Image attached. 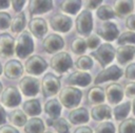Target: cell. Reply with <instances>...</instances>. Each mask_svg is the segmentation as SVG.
<instances>
[{"label": "cell", "mask_w": 135, "mask_h": 133, "mask_svg": "<svg viewBox=\"0 0 135 133\" xmlns=\"http://www.w3.org/2000/svg\"><path fill=\"white\" fill-rule=\"evenodd\" d=\"M134 9V2L131 0H118L114 3V13L115 16L123 17L124 15H129Z\"/></svg>", "instance_id": "obj_21"}, {"label": "cell", "mask_w": 135, "mask_h": 133, "mask_svg": "<svg viewBox=\"0 0 135 133\" xmlns=\"http://www.w3.org/2000/svg\"><path fill=\"white\" fill-rule=\"evenodd\" d=\"M28 28L34 37L41 39L47 31V24L42 18H33L28 22Z\"/></svg>", "instance_id": "obj_16"}, {"label": "cell", "mask_w": 135, "mask_h": 133, "mask_svg": "<svg viewBox=\"0 0 135 133\" xmlns=\"http://www.w3.org/2000/svg\"><path fill=\"white\" fill-rule=\"evenodd\" d=\"M132 107H133V114L135 115V98L133 99V104H132Z\"/></svg>", "instance_id": "obj_51"}, {"label": "cell", "mask_w": 135, "mask_h": 133, "mask_svg": "<svg viewBox=\"0 0 135 133\" xmlns=\"http://www.w3.org/2000/svg\"><path fill=\"white\" fill-rule=\"evenodd\" d=\"M6 121V113L4 111V108L0 105V125L5 124Z\"/></svg>", "instance_id": "obj_48"}, {"label": "cell", "mask_w": 135, "mask_h": 133, "mask_svg": "<svg viewBox=\"0 0 135 133\" xmlns=\"http://www.w3.org/2000/svg\"><path fill=\"white\" fill-rule=\"evenodd\" d=\"M134 54H135V47L132 45H121L115 51L116 59L120 64H126L130 62L134 58Z\"/></svg>", "instance_id": "obj_20"}, {"label": "cell", "mask_w": 135, "mask_h": 133, "mask_svg": "<svg viewBox=\"0 0 135 133\" xmlns=\"http://www.w3.org/2000/svg\"><path fill=\"white\" fill-rule=\"evenodd\" d=\"M2 71H3V68H2V65H1V63H0V75H1Z\"/></svg>", "instance_id": "obj_52"}, {"label": "cell", "mask_w": 135, "mask_h": 133, "mask_svg": "<svg viewBox=\"0 0 135 133\" xmlns=\"http://www.w3.org/2000/svg\"><path fill=\"white\" fill-rule=\"evenodd\" d=\"M60 89V80L55 74L49 72L45 73L41 80V91L44 97L56 94Z\"/></svg>", "instance_id": "obj_6"}, {"label": "cell", "mask_w": 135, "mask_h": 133, "mask_svg": "<svg viewBox=\"0 0 135 133\" xmlns=\"http://www.w3.org/2000/svg\"><path fill=\"white\" fill-rule=\"evenodd\" d=\"M122 75V70L117 65H111L100 71L95 77V84H101L107 81H117Z\"/></svg>", "instance_id": "obj_11"}, {"label": "cell", "mask_w": 135, "mask_h": 133, "mask_svg": "<svg viewBox=\"0 0 135 133\" xmlns=\"http://www.w3.org/2000/svg\"><path fill=\"white\" fill-rule=\"evenodd\" d=\"M1 103L8 108L16 107L21 103V94L19 90L14 86H8L2 90Z\"/></svg>", "instance_id": "obj_9"}, {"label": "cell", "mask_w": 135, "mask_h": 133, "mask_svg": "<svg viewBox=\"0 0 135 133\" xmlns=\"http://www.w3.org/2000/svg\"><path fill=\"white\" fill-rule=\"evenodd\" d=\"M100 43V40L97 35H90L85 40L86 48H96Z\"/></svg>", "instance_id": "obj_40"}, {"label": "cell", "mask_w": 135, "mask_h": 133, "mask_svg": "<svg viewBox=\"0 0 135 133\" xmlns=\"http://www.w3.org/2000/svg\"><path fill=\"white\" fill-rule=\"evenodd\" d=\"M117 43L121 46L124 44H135V32L134 31H124L118 36Z\"/></svg>", "instance_id": "obj_36"}, {"label": "cell", "mask_w": 135, "mask_h": 133, "mask_svg": "<svg viewBox=\"0 0 135 133\" xmlns=\"http://www.w3.org/2000/svg\"><path fill=\"white\" fill-rule=\"evenodd\" d=\"M21 92L26 96H35L39 92V82L33 76H24L19 82Z\"/></svg>", "instance_id": "obj_13"}, {"label": "cell", "mask_w": 135, "mask_h": 133, "mask_svg": "<svg viewBox=\"0 0 135 133\" xmlns=\"http://www.w3.org/2000/svg\"><path fill=\"white\" fill-rule=\"evenodd\" d=\"M12 4H13V8L16 12H20L24 6L25 1L24 0H14V1H12Z\"/></svg>", "instance_id": "obj_45"}, {"label": "cell", "mask_w": 135, "mask_h": 133, "mask_svg": "<svg viewBox=\"0 0 135 133\" xmlns=\"http://www.w3.org/2000/svg\"><path fill=\"white\" fill-rule=\"evenodd\" d=\"M74 133H93V131H92V129H91L90 127H88V126H80L79 128H77V129L74 131Z\"/></svg>", "instance_id": "obj_47"}, {"label": "cell", "mask_w": 135, "mask_h": 133, "mask_svg": "<svg viewBox=\"0 0 135 133\" xmlns=\"http://www.w3.org/2000/svg\"><path fill=\"white\" fill-rule=\"evenodd\" d=\"M24 68H25V71L27 73L34 74V75H39L47 68V63L40 56H37V54L31 56L25 61Z\"/></svg>", "instance_id": "obj_7"}, {"label": "cell", "mask_w": 135, "mask_h": 133, "mask_svg": "<svg viewBox=\"0 0 135 133\" xmlns=\"http://www.w3.org/2000/svg\"><path fill=\"white\" fill-rule=\"evenodd\" d=\"M69 120L73 125L88 123L89 121V112L85 108H76L69 113Z\"/></svg>", "instance_id": "obj_23"}, {"label": "cell", "mask_w": 135, "mask_h": 133, "mask_svg": "<svg viewBox=\"0 0 135 133\" xmlns=\"http://www.w3.org/2000/svg\"><path fill=\"white\" fill-rule=\"evenodd\" d=\"M75 26L79 35L89 37L93 29V17L91 12L88 9L81 10L75 20Z\"/></svg>", "instance_id": "obj_3"}, {"label": "cell", "mask_w": 135, "mask_h": 133, "mask_svg": "<svg viewBox=\"0 0 135 133\" xmlns=\"http://www.w3.org/2000/svg\"><path fill=\"white\" fill-rule=\"evenodd\" d=\"M123 93H126V95H127L128 97L135 96V82L128 83V84L124 86Z\"/></svg>", "instance_id": "obj_41"}, {"label": "cell", "mask_w": 135, "mask_h": 133, "mask_svg": "<svg viewBox=\"0 0 135 133\" xmlns=\"http://www.w3.org/2000/svg\"><path fill=\"white\" fill-rule=\"evenodd\" d=\"M44 123L39 117H32L26 120L24 125L25 133H43L44 132Z\"/></svg>", "instance_id": "obj_24"}, {"label": "cell", "mask_w": 135, "mask_h": 133, "mask_svg": "<svg viewBox=\"0 0 135 133\" xmlns=\"http://www.w3.org/2000/svg\"><path fill=\"white\" fill-rule=\"evenodd\" d=\"M34 51V42L30 31H21L15 41V53L20 59H24Z\"/></svg>", "instance_id": "obj_1"}, {"label": "cell", "mask_w": 135, "mask_h": 133, "mask_svg": "<svg viewBox=\"0 0 135 133\" xmlns=\"http://www.w3.org/2000/svg\"><path fill=\"white\" fill-rule=\"evenodd\" d=\"M53 127L58 133H70V125L64 118H57L54 120Z\"/></svg>", "instance_id": "obj_37"}, {"label": "cell", "mask_w": 135, "mask_h": 133, "mask_svg": "<svg viewBox=\"0 0 135 133\" xmlns=\"http://www.w3.org/2000/svg\"><path fill=\"white\" fill-rule=\"evenodd\" d=\"M23 111L27 115H39L41 113V105L38 99H28L23 104Z\"/></svg>", "instance_id": "obj_28"}, {"label": "cell", "mask_w": 135, "mask_h": 133, "mask_svg": "<svg viewBox=\"0 0 135 133\" xmlns=\"http://www.w3.org/2000/svg\"><path fill=\"white\" fill-rule=\"evenodd\" d=\"M53 8L51 0H32L28 3V12L31 15H40L50 12Z\"/></svg>", "instance_id": "obj_17"}, {"label": "cell", "mask_w": 135, "mask_h": 133, "mask_svg": "<svg viewBox=\"0 0 135 133\" xmlns=\"http://www.w3.org/2000/svg\"><path fill=\"white\" fill-rule=\"evenodd\" d=\"M8 119L9 121L15 125V126H18V127H21V126H24L25 123H26V115L23 111L17 109V110H14L9 113L8 115Z\"/></svg>", "instance_id": "obj_31"}, {"label": "cell", "mask_w": 135, "mask_h": 133, "mask_svg": "<svg viewBox=\"0 0 135 133\" xmlns=\"http://www.w3.org/2000/svg\"><path fill=\"white\" fill-rule=\"evenodd\" d=\"M124 75L127 79L135 80V63H131L127 66L126 71H124Z\"/></svg>", "instance_id": "obj_42"}, {"label": "cell", "mask_w": 135, "mask_h": 133, "mask_svg": "<svg viewBox=\"0 0 135 133\" xmlns=\"http://www.w3.org/2000/svg\"><path fill=\"white\" fill-rule=\"evenodd\" d=\"M0 133H19V131L11 125H3L0 128Z\"/></svg>", "instance_id": "obj_44"}, {"label": "cell", "mask_w": 135, "mask_h": 133, "mask_svg": "<svg viewBox=\"0 0 135 133\" xmlns=\"http://www.w3.org/2000/svg\"><path fill=\"white\" fill-rule=\"evenodd\" d=\"M81 7V1L78 0H64L60 2V8L64 13L76 15Z\"/></svg>", "instance_id": "obj_27"}, {"label": "cell", "mask_w": 135, "mask_h": 133, "mask_svg": "<svg viewBox=\"0 0 135 133\" xmlns=\"http://www.w3.org/2000/svg\"><path fill=\"white\" fill-rule=\"evenodd\" d=\"M130 109H131V103L130 102H126V103H122L121 105H118L114 108V111H113V114H114V117L116 120H122L127 117V115L129 114L130 112Z\"/></svg>", "instance_id": "obj_30"}, {"label": "cell", "mask_w": 135, "mask_h": 133, "mask_svg": "<svg viewBox=\"0 0 135 133\" xmlns=\"http://www.w3.org/2000/svg\"><path fill=\"white\" fill-rule=\"evenodd\" d=\"M118 133H135V118H127L118 127Z\"/></svg>", "instance_id": "obj_33"}, {"label": "cell", "mask_w": 135, "mask_h": 133, "mask_svg": "<svg viewBox=\"0 0 135 133\" xmlns=\"http://www.w3.org/2000/svg\"><path fill=\"white\" fill-rule=\"evenodd\" d=\"M97 35L105 41H113L119 36V30L115 23L111 21H104L96 30Z\"/></svg>", "instance_id": "obj_12"}, {"label": "cell", "mask_w": 135, "mask_h": 133, "mask_svg": "<svg viewBox=\"0 0 135 133\" xmlns=\"http://www.w3.org/2000/svg\"><path fill=\"white\" fill-rule=\"evenodd\" d=\"M9 4H11V2L8 0H0V9L9 7Z\"/></svg>", "instance_id": "obj_49"}, {"label": "cell", "mask_w": 135, "mask_h": 133, "mask_svg": "<svg viewBox=\"0 0 135 133\" xmlns=\"http://www.w3.org/2000/svg\"><path fill=\"white\" fill-rule=\"evenodd\" d=\"M64 46L63 39L56 34L47 35L42 41V47L45 52L47 53H55L56 51L60 50Z\"/></svg>", "instance_id": "obj_10"}, {"label": "cell", "mask_w": 135, "mask_h": 133, "mask_svg": "<svg viewBox=\"0 0 135 133\" xmlns=\"http://www.w3.org/2000/svg\"><path fill=\"white\" fill-rule=\"evenodd\" d=\"M75 66H76V68H78L80 70H88V69L92 68L93 61H92L91 57H89V56H81L77 59Z\"/></svg>", "instance_id": "obj_34"}, {"label": "cell", "mask_w": 135, "mask_h": 133, "mask_svg": "<svg viewBox=\"0 0 135 133\" xmlns=\"http://www.w3.org/2000/svg\"><path fill=\"white\" fill-rule=\"evenodd\" d=\"M50 66L58 73H63L68 71L73 66V60L71 56L65 52L61 51L58 53H55L50 61Z\"/></svg>", "instance_id": "obj_4"}, {"label": "cell", "mask_w": 135, "mask_h": 133, "mask_svg": "<svg viewBox=\"0 0 135 133\" xmlns=\"http://www.w3.org/2000/svg\"><path fill=\"white\" fill-rule=\"evenodd\" d=\"M43 133H52V132H49V131H46V132H43Z\"/></svg>", "instance_id": "obj_54"}, {"label": "cell", "mask_w": 135, "mask_h": 133, "mask_svg": "<svg viewBox=\"0 0 135 133\" xmlns=\"http://www.w3.org/2000/svg\"><path fill=\"white\" fill-rule=\"evenodd\" d=\"M53 124H54V119H52V118H49L47 120H46V125L47 126H53Z\"/></svg>", "instance_id": "obj_50"}, {"label": "cell", "mask_w": 135, "mask_h": 133, "mask_svg": "<svg viewBox=\"0 0 135 133\" xmlns=\"http://www.w3.org/2000/svg\"><path fill=\"white\" fill-rule=\"evenodd\" d=\"M71 49L77 54H82L86 50L85 40H83L82 38H76L71 44Z\"/></svg>", "instance_id": "obj_35"}, {"label": "cell", "mask_w": 135, "mask_h": 133, "mask_svg": "<svg viewBox=\"0 0 135 133\" xmlns=\"http://www.w3.org/2000/svg\"><path fill=\"white\" fill-rule=\"evenodd\" d=\"M44 112L50 115L52 119L59 118V115L61 113V105L57 99H50L44 104Z\"/></svg>", "instance_id": "obj_26"}, {"label": "cell", "mask_w": 135, "mask_h": 133, "mask_svg": "<svg viewBox=\"0 0 135 133\" xmlns=\"http://www.w3.org/2000/svg\"><path fill=\"white\" fill-rule=\"evenodd\" d=\"M72 24H73L72 18L66 15H63V14L58 13L50 18V25L56 31L66 32L71 29Z\"/></svg>", "instance_id": "obj_8"}, {"label": "cell", "mask_w": 135, "mask_h": 133, "mask_svg": "<svg viewBox=\"0 0 135 133\" xmlns=\"http://www.w3.org/2000/svg\"><path fill=\"white\" fill-rule=\"evenodd\" d=\"M92 82V77L88 72L83 71H75L72 74H70L66 79V83L69 85H75V86H81L85 87Z\"/></svg>", "instance_id": "obj_19"}, {"label": "cell", "mask_w": 135, "mask_h": 133, "mask_svg": "<svg viewBox=\"0 0 135 133\" xmlns=\"http://www.w3.org/2000/svg\"><path fill=\"white\" fill-rule=\"evenodd\" d=\"M82 92L81 90L72 86L64 87L59 92V101L65 108H74L81 102Z\"/></svg>", "instance_id": "obj_2"}, {"label": "cell", "mask_w": 135, "mask_h": 133, "mask_svg": "<svg viewBox=\"0 0 135 133\" xmlns=\"http://www.w3.org/2000/svg\"><path fill=\"white\" fill-rule=\"evenodd\" d=\"M105 95H104V90L99 87V86H94L89 89L88 94H86V99L88 103L90 104H100L104 101Z\"/></svg>", "instance_id": "obj_25"}, {"label": "cell", "mask_w": 135, "mask_h": 133, "mask_svg": "<svg viewBox=\"0 0 135 133\" xmlns=\"http://www.w3.org/2000/svg\"><path fill=\"white\" fill-rule=\"evenodd\" d=\"M2 92V84H1V82H0V93Z\"/></svg>", "instance_id": "obj_53"}, {"label": "cell", "mask_w": 135, "mask_h": 133, "mask_svg": "<svg viewBox=\"0 0 135 133\" xmlns=\"http://www.w3.org/2000/svg\"><path fill=\"white\" fill-rule=\"evenodd\" d=\"M11 22H12L11 15L8 13L0 12V30L8 28L11 26Z\"/></svg>", "instance_id": "obj_39"}, {"label": "cell", "mask_w": 135, "mask_h": 133, "mask_svg": "<svg viewBox=\"0 0 135 133\" xmlns=\"http://www.w3.org/2000/svg\"><path fill=\"white\" fill-rule=\"evenodd\" d=\"M4 74L8 79H17L23 73V66L18 60H9L4 65Z\"/></svg>", "instance_id": "obj_18"}, {"label": "cell", "mask_w": 135, "mask_h": 133, "mask_svg": "<svg viewBox=\"0 0 135 133\" xmlns=\"http://www.w3.org/2000/svg\"><path fill=\"white\" fill-rule=\"evenodd\" d=\"M95 133H115V126L111 121H103L96 127Z\"/></svg>", "instance_id": "obj_38"}, {"label": "cell", "mask_w": 135, "mask_h": 133, "mask_svg": "<svg viewBox=\"0 0 135 133\" xmlns=\"http://www.w3.org/2000/svg\"><path fill=\"white\" fill-rule=\"evenodd\" d=\"M15 52V40L8 34L0 35V57L8 58Z\"/></svg>", "instance_id": "obj_15"}, {"label": "cell", "mask_w": 135, "mask_h": 133, "mask_svg": "<svg viewBox=\"0 0 135 133\" xmlns=\"http://www.w3.org/2000/svg\"><path fill=\"white\" fill-rule=\"evenodd\" d=\"M91 56L94 57L102 67H104L114 60L115 49L110 43H103L96 50L92 51Z\"/></svg>", "instance_id": "obj_5"}, {"label": "cell", "mask_w": 135, "mask_h": 133, "mask_svg": "<svg viewBox=\"0 0 135 133\" xmlns=\"http://www.w3.org/2000/svg\"><path fill=\"white\" fill-rule=\"evenodd\" d=\"M97 17L100 20L107 21L109 19H112L115 17V13L113 10V8L110 5H101L97 8Z\"/></svg>", "instance_id": "obj_32"}, {"label": "cell", "mask_w": 135, "mask_h": 133, "mask_svg": "<svg viewBox=\"0 0 135 133\" xmlns=\"http://www.w3.org/2000/svg\"><path fill=\"white\" fill-rule=\"evenodd\" d=\"M91 116L95 120L110 119L112 117V111L108 105H96L91 110Z\"/></svg>", "instance_id": "obj_22"}, {"label": "cell", "mask_w": 135, "mask_h": 133, "mask_svg": "<svg viewBox=\"0 0 135 133\" xmlns=\"http://www.w3.org/2000/svg\"><path fill=\"white\" fill-rule=\"evenodd\" d=\"M25 14L24 13H19L18 15L15 16V18L13 19V21L11 22V30L13 32H21L23 31L24 27H25Z\"/></svg>", "instance_id": "obj_29"}, {"label": "cell", "mask_w": 135, "mask_h": 133, "mask_svg": "<svg viewBox=\"0 0 135 133\" xmlns=\"http://www.w3.org/2000/svg\"><path fill=\"white\" fill-rule=\"evenodd\" d=\"M126 26L130 30H135V14L129 15L126 19Z\"/></svg>", "instance_id": "obj_43"}, {"label": "cell", "mask_w": 135, "mask_h": 133, "mask_svg": "<svg viewBox=\"0 0 135 133\" xmlns=\"http://www.w3.org/2000/svg\"><path fill=\"white\" fill-rule=\"evenodd\" d=\"M104 95L110 104H118L123 98V89L122 87L117 83H112L107 86Z\"/></svg>", "instance_id": "obj_14"}, {"label": "cell", "mask_w": 135, "mask_h": 133, "mask_svg": "<svg viewBox=\"0 0 135 133\" xmlns=\"http://www.w3.org/2000/svg\"><path fill=\"white\" fill-rule=\"evenodd\" d=\"M101 0H91V1H88L86 2V7H88V10L89 9H95L97 8V6L99 4H101Z\"/></svg>", "instance_id": "obj_46"}]
</instances>
